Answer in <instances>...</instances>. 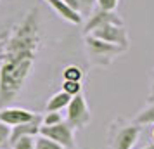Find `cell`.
<instances>
[{"label": "cell", "mask_w": 154, "mask_h": 149, "mask_svg": "<svg viewBox=\"0 0 154 149\" xmlns=\"http://www.w3.org/2000/svg\"><path fill=\"white\" fill-rule=\"evenodd\" d=\"M43 2H47L50 7H52V11L57 16H61L64 21L71 23V24H82V21H83V17L78 14V12H75L71 7H68L64 0H43Z\"/></svg>", "instance_id": "9"}, {"label": "cell", "mask_w": 154, "mask_h": 149, "mask_svg": "<svg viewBox=\"0 0 154 149\" xmlns=\"http://www.w3.org/2000/svg\"><path fill=\"white\" fill-rule=\"evenodd\" d=\"M11 146V127L0 123V149H7Z\"/></svg>", "instance_id": "18"}, {"label": "cell", "mask_w": 154, "mask_h": 149, "mask_svg": "<svg viewBox=\"0 0 154 149\" xmlns=\"http://www.w3.org/2000/svg\"><path fill=\"white\" fill-rule=\"evenodd\" d=\"M135 125H154V104L144 107L133 120Z\"/></svg>", "instance_id": "11"}, {"label": "cell", "mask_w": 154, "mask_h": 149, "mask_svg": "<svg viewBox=\"0 0 154 149\" xmlns=\"http://www.w3.org/2000/svg\"><path fill=\"white\" fill-rule=\"evenodd\" d=\"M35 149H63V147L57 142L50 141L43 135H38V137H35Z\"/></svg>", "instance_id": "16"}, {"label": "cell", "mask_w": 154, "mask_h": 149, "mask_svg": "<svg viewBox=\"0 0 154 149\" xmlns=\"http://www.w3.org/2000/svg\"><path fill=\"white\" fill-rule=\"evenodd\" d=\"M76 2V11H78V14L82 16H88L92 14V11L97 7V0H75Z\"/></svg>", "instance_id": "13"}, {"label": "cell", "mask_w": 154, "mask_h": 149, "mask_svg": "<svg viewBox=\"0 0 154 149\" xmlns=\"http://www.w3.org/2000/svg\"><path fill=\"white\" fill-rule=\"evenodd\" d=\"M119 0H97V9L107 11V12H116Z\"/></svg>", "instance_id": "19"}, {"label": "cell", "mask_w": 154, "mask_h": 149, "mask_svg": "<svg viewBox=\"0 0 154 149\" xmlns=\"http://www.w3.org/2000/svg\"><path fill=\"white\" fill-rule=\"evenodd\" d=\"M140 137V125L126 123L123 120L112 121L107 128L109 149H133Z\"/></svg>", "instance_id": "3"}, {"label": "cell", "mask_w": 154, "mask_h": 149, "mask_svg": "<svg viewBox=\"0 0 154 149\" xmlns=\"http://www.w3.org/2000/svg\"><path fill=\"white\" fill-rule=\"evenodd\" d=\"M111 23H116V24H125V21L119 17L116 12H107V11H100V9H94L92 14L88 16V19L85 23L83 28V35H90L94 29L100 28L104 24H111Z\"/></svg>", "instance_id": "8"}, {"label": "cell", "mask_w": 154, "mask_h": 149, "mask_svg": "<svg viewBox=\"0 0 154 149\" xmlns=\"http://www.w3.org/2000/svg\"><path fill=\"white\" fill-rule=\"evenodd\" d=\"M38 118V114L29 111V109H24V107H2L0 109V123L7 125V127H17V125H23V123H29Z\"/></svg>", "instance_id": "7"}, {"label": "cell", "mask_w": 154, "mask_h": 149, "mask_svg": "<svg viewBox=\"0 0 154 149\" xmlns=\"http://www.w3.org/2000/svg\"><path fill=\"white\" fill-rule=\"evenodd\" d=\"M71 95H68L66 92H57L54 94L52 97L49 99V102H47V106H45V109H47V113H50V111H63V109H66L68 107V104L71 102Z\"/></svg>", "instance_id": "10"}, {"label": "cell", "mask_w": 154, "mask_h": 149, "mask_svg": "<svg viewBox=\"0 0 154 149\" xmlns=\"http://www.w3.org/2000/svg\"><path fill=\"white\" fill-rule=\"evenodd\" d=\"M83 75H85L83 70L80 66H76V64H69V66H66L63 70V78L66 82H82Z\"/></svg>", "instance_id": "12"}, {"label": "cell", "mask_w": 154, "mask_h": 149, "mask_svg": "<svg viewBox=\"0 0 154 149\" xmlns=\"http://www.w3.org/2000/svg\"><path fill=\"white\" fill-rule=\"evenodd\" d=\"M149 101H154V71L151 76V92H149Z\"/></svg>", "instance_id": "20"}, {"label": "cell", "mask_w": 154, "mask_h": 149, "mask_svg": "<svg viewBox=\"0 0 154 149\" xmlns=\"http://www.w3.org/2000/svg\"><path fill=\"white\" fill-rule=\"evenodd\" d=\"M90 35L99 38V40H104L107 43L118 45L125 50H128V47H130V38H128V31H126L125 24H116V23L104 24L100 28L94 29Z\"/></svg>", "instance_id": "5"}, {"label": "cell", "mask_w": 154, "mask_h": 149, "mask_svg": "<svg viewBox=\"0 0 154 149\" xmlns=\"http://www.w3.org/2000/svg\"><path fill=\"white\" fill-rule=\"evenodd\" d=\"M92 120L90 114V107H88V102L85 99L83 94H80L76 97H73L71 102L66 107V121L69 123L73 128H85Z\"/></svg>", "instance_id": "4"}, {"label": "cell", "mask_w": 154, "mask_h": 149, "mask_svg": "<svg viewBox=\"0 0 154 149\" xmlns=\"http://www.w3.org/2000/svg\"><path fill=\"white\" fill-rule=\"evenodd\" d=\"M82 90H83L82 82H66V80L63 82V92H66L68 95H71V97H76V95H80V94H82Z\"/></svg>", "instance_id": "15"}, {"label": "cell", "mask_w": 154, "mask_h": 149, "mask_svg": "<svg viewBox=\"0 0 154 149\" xmlns=\"http://www.w3.org/2000/svg\"><path fill=\"white\" fill-rule=\"evenodd\" d=\"M43 42V24L40 9L26 11L17 21L0 28V66L17 59H36Z\"/></svg>", "instance_id": "1"}, {"label": "cell", "mask_w": 154, "mask_h": 149, "mask_svg": "<svg viewBox=\"0 0 154 149\" xmlns=\"http://www.w3.org/2000/svg\"><path fill=\"white\" fill-rule=\"evenodd\" d=\"M63 121H66V118L63 116L61 111H50L42 118V127H52V125L63 123Z\"/></svg>", "instance_id": "14"}, {"label": "cell", "mask_w": 154, "mask_h": 149, "mask_svg": "<svg viewBox=\"0 0 154 149\" xmlns=\"http://www.w3.org/2000/svg\"><path fill=\"white\" fill-rule=\"evenodd\" d=\"M40 135L57 142L63 149L75 147V128L71 127L68 121L57 123V125H52V127H42L40 128Z\"/></svg>", "instance_id": "6"}, {"label": "cell", "mask_w": 154, "mask_h": 149, "mask_svg": "<svg viewBox=\"0 0 154 149\" xmlns=\"http://www.w3.org/2000/svg\"><path fill=\"white\" fill-rule=\"evenodd\" d=\"M142 149H154V144H149V146H146V147H142Z\"/></svg>", "instance_id": "21"}, {"label": "cell", "mask_w": 154, "mask_h": 149, "mask_svg": "<svg viewBox=\"0 0 154 149\" xmlns=\"http://www.w3.org/2000/svg\"><path fill=\"white\" fill-rule=\"evenodd\" d=\"M85 47H87V54H88L90 64L92 66H97V68L111 66L116 57L126 52L125 49H121L118 45H112V43H107L104 40H99V38H95L92 35L85 36Z\"/></svg>", "instance_id": "2"}, {"label": "cell", "mask_w": 154, "mask_h": 149, "mask_svg": "<svg viewBox=\"0 0 154 149\" xmlns=\"http://www.w3.org/2000/svg\"><path fill=\"white\" fill-rule=\"evenodd\" d=\"M12 149H35V137H21L11 144Z\"/></svg>", "instance_id": "17"}, {"label": "cell", "mask_w": 154, "mask_h": 149, "mask_svg": "<svg viewBox=\"0 0 154 149\" xmlns=\"http://www.w3.org/2000/svg\"><path fill=\"white\" fill-rule=\"evenodd\" d=\"M152 141H154V130H152Z\"/></svg>", "instance_id": "22"}]
</instances>
